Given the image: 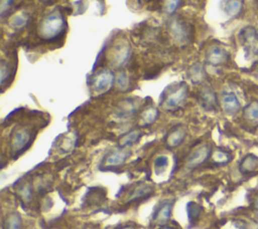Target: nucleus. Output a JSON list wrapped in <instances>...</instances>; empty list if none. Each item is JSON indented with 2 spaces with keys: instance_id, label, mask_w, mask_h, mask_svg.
<instances>
[{
  "instance_id": "21",
  "label": "nucleus",
  "mask_w": 258,
  "mask_h": 229,
  "mask_svg": "<svg viewBox=\"0 0 258 229\" xmlns=\"http://www.w3.org/2000/svg\"><path fill=\"white\" fill-rule=\"evenodd\" d=\"M244 117L252 123H258V101H252L245 107Z\"/></svg>"
},
{
  "instance_id": "5",
  "label": "nucleus",
  "mask_w": 258,
  "mask_h": 229,
  "mask_svg": "<svg viewBox=\"0 0 258 229\" xmlns=\"http://www.w3.org/2000/svg\"><path fill=\"white\" fill-rule=\"evenodd\" d=\"M114 81L115 76L113 72L109 69H102L93 77L91 86L96 93H104L112 87Z\"/></svg>"
},
{
  "instance_id": "10",
  "label": "nucleus",
  "mask_w": 258,
  "mask_h": 229,
  "mask_svg": "<svg viewBox=\"0 0 258 229\" xmlns=\"http://www.w3.org/2000/svg\"><path fill=\"white\" fill-rule=\"evenodd\" d=\"M221 105L225 112L228 114H235L240 110V102L235 93L226 91L221 96Z\"/></svg>"
},
{
  "instance_id": "16",
  "label": "nucleus",
  "mask_w": 258,
  "mask_h": 229,
  "mask_svg": "<svg viewBox=\"0 0 258 229\" xmlns=\"http://www.w3.org/2000/svg\"><path fill=\"white\" fill-rule=\"evenodd\" d=\"M243 8L244 0H228L224 7L226 14L231 18L238 17L242 13Z\"/></svg>"
},
{
  "instance_id": "27",
  "label": "nucleus",
  "mask_w": 258,
  "mask_h": 229,
  "mask_svg": "<svg viewBox=\"0 0 258 229\" xmlns=\"http://www.w3.org/2000/svg\"><path fill=\"white\" fill-rule=\"evenodd\" d=\"M18 194L20 196V198L24 201V202H29L32 199V189H31V185L29 183H25L23 184L19 190H18Z\"/></svg>"
},
{
  "instance_id": "29",
  "label": "nucleus",
  "mask_w": 258,
  "mask_h": 229,
  "mask_svg": "<svg viewBox=\"0 0 258 229\" xmlns=\"http://www.w3.org/2000/svg\"><path fill=\"white\" fill-rule=\"evenodd\" d=\"M168 165V158L164 155L158 156L154 161V169L157 173L163 172Z\"/></svg>"
},
{
  "instance_id": "12",
  "label": "nucleus",
  "mask_w": 258,
  "mask_h": 229,
  "mask_svg": "<svg viewBox=\"0 0 258 229\" xmlns=\"http://www.w3.org/2000/svg\"><path fill=\"white\" fill-rule=\"evenodd\" d=\"M172 211V202L171 201H163L157 209L153 213V221L157 224L166 223L171 216Z\"/></svg>"
},
{
  "instance_id": "23",
  "label": "nucleus",
  "mask_w": 258,
  "mask_h": 229,
  "mask_svg": "<svg viewBox=\"0 0 258 229\" xmlns=\"http://www.w3.org/2000/svg\"><path fill=\"white\" fill-rule=\"evenodd\" d=\"M189 77L194 82H201L203 81L204 77H205V71L203 69V67L199 64H196L194 66H191V68L188 71Z\"/></svg>"
},
{
  "instance_id": "19",
  "label": "nucleus",
  "mask_w": 258,
  "mask_h": 229,
  "mask_svg": "<svg viewBox=\"0 0 258 229\" xmlns=\"http://www.w3.org/2000/svg\"><path fill=\"white\" fill-rule=\"evenodd\" d=\"M22 221L18 213H10L4 221V229H21Z\"/></svg>"
},
{
  "instance_id": "31",
  "label": "nucleus",
  "mask_w": 258,
  "mask_h": 229,
  "mask_svg": "<svg viewBox=\"0 0 258 229\" xmlns=\"http://www.w3.org/2000/svg\"><path fill=\"white\" fill-rule=\"evenodd\" d=\"M160 229H173L171 227H163V228H160Z\"/></svg>"
},
{
  "instance_id": "6",
  "label": "nucleus",
  "mask_w": 258,
  "mask_h": 229,
  "mask_svg": "<svg viewBox=\"0 0 258 229\" xmlns=\"http://www.w3.org/2000/svg\"><path fill=\"white\" fill-rule=\"evenodd\" d=\"M243 46L252 55H258V33L252 26L245 27L240 33Z\"/></svg>"
},
{
  "instance_id": "33",
  "label": "nucleus",
  "mask_w": 258,
  "mask_h": 229,
  "mask_svg": "<svg viewBox=\"0 0 258 229\" xmlns=\"http://www.w3.org/2000/svg\"><path fill=\"white\" fill-rule=\"evenodd\" d=\"M256 207H258V199H257V201H256Z\"/></svg>"
},
{
  "instance_id": "8",
  "label": "nucleus",
  "mask_w": 258,
  "mask_h": 229,
  "mask_svg": "<svg viewBox=\"0 0 258 229\" xmlns=\"http://www.w3.org/2000/svg\"><path fill=\"white\" fill-rule=\"evenodd\" d=\"M130 58V46L125 42L117 43L111 51L110 61L115 67H122Z\"/></svg>"
},
{
  "instance_id": "28",
  "label": "nucleus",
  "mask_w": 258,
  "mask_h": 229,
  "mask_svg": "<svg viewBox=\"0 0 258 229\" xmlns=\"http://www.w3.org/2000/svg\"><path fill=\"white\" fill-rule=\"evenodd\" d=\"M182 0H165L164 1V5H163V9H164V12L166 14H173L177 8L179 7L180 3H181Z\"/></svg>"
},
{
  "instance_id": "22",
  "label": "nucleus",
  "mask_w": 258,
  "mask_h": 229,
  "mask_svg": "<svg viewBox=\"0 0 258 229\" xmlns=\"http://www.w3.org/2000/svg\"><path fill=\"white\" fill-rule=\"evenodd\" d=\"M115 84L119 90L121 91L127 90L130 85V80L128 75L125 72L118 73V75L115 77Z\"/></svg>"
},
{
  "instance_id": "3",
  "label": "nucleus",
  "mask_w": 258,
  "mask_h": 229,
  "mask_svg": "<svg viewBox=\"0 0 258 229\" xmlns=\"http://www.w3.org/2000/svg\"><path fill=\"white\" fill-rule=\"evenodd\" d=\"M187 95V87L184 84H178L168 88V92H165L162 97V105L167 109H173L178 107L185 100Z\"/></svg>"
},
{
  "instance_id": "1",
  "label": "nucleus",
  "mask_w": 258,
  "mask_h": 229,
  "mask_svg": "<svg viewBox=\"0 0 258 229\" xmlns=\"http://www.w3.org/2000/svg\"><path fill=\"white\" fill-rule=\"evenodd\" d=\"M66 28V19L58 10L44 16L38 25V35L43 40H53L58 38Z\"/></svg>"
},
{
  "instance_id": "24",
  "label": "nucleus",
  "mask_w": 258,
  "mask_h": 229,
  "mask_svg": "<svg viewBox=\"0 0 258 229\" xmlns=\"http://www.w3.org/2000/svg\"><path fill=\"white\" fill-rule=\"evenodd\" d=\"M201 207L195 202H188L186 205V212L190 222L196 221L201 214Z\"/></svg>"
},
{
  "instance_id": "15",
  "label": "nucleus",
  "mask_w": 258,
  "mask_h": 229,
  "mask_svg": "<svg viewBox=\"0 0 258 229\" xmlns=\"http://www.w3.org/2000/svg\"><path fill=\"white\" fill-rule=\"evenodd\" d=\"M152 191H153V187L152 186H150L148 184L140 183L128 195L129 201H135V200L147 197V196H149L152 193Z\"/></svg>"
},
{
  "instance_id": "34",
  "label": "nucleus",
  "mask_w": 258,
  "mask_h": 229,
  "mask_svg": "<svg viewBox=\"0 0 258 229\" xmlns=\"http://www.w3.org/2000/svg\"><path fill=\"white\" fill-rule=\"evenodd\" d=\"M41 1H43V2H47V1H50V0H41Z\"/></svg>"
},
{
  "instance_id": "26",
  "label": "nucleus",
  "mask_w": 258,
  "mask_h": 229,
  "mask_svg": "<svg viewBox=\"0 0 258 229\" xmlns=\"http://www.w3.org/2000/svg\"><path fill=\"white\" fill-rule=\"evenodd\" d=\"M212 158L216 164H227L231 160L230 155L222 150H216L212 155Z\"/></svg>"
},
{
  "instance_id": "2",
  "label": "nucleus",
  "mask_w": 258,
  "mask_h": 229,
  "mask_svg": "<svg viewBox=\"0 0 258 229\" xmlns=\"http://www.w3.org/2000/svg\"><path fill=\"white\" fill-rule=\"evenodd\" d=\"M168 30L171 38L178 45L186 44L191 39V28L181 18L172 17L168 21Z\"/></svg>"
},
{
  "instance_id": "11",
  "label": "nucleus",
  "mask_w": 258,
  "mask_h": 229,
  "mask_svg": "<svg viewBox=\"0 0 258 229\" xmlns=\"http://www.w3.org/2000/svg\"><path fill=\"white\" fill-rule=\"evenodd\" d=\"M128 157V153L125 150H115L110 152L104 159L103 166L105 168H115L123 165Z\"/></svg>"
},
{
  "instance_id": "20",
  "label": "nucleus",
  "mask_w": 258,
  "mask_h": 229,
  "mask_svg": "<svg viewBox=\"0 0 258 229\" xmlns=\"http://www.w3.org/2000/svg\"><path fill=\"white\" fill-rule=\"evenodd\" d=\"M258 166V159L254 156H247L240 164V170L243 173H249L254 171Z\"/></svg>"
},
{
  "instance_id": "30",
  "label": "nucleus",
  "mask_w": 258,
  "mask_h": 229,
  "mask_svg": "<svg viewBox=\"0 0 258 229\" xmlns=\"http://www.w3.org/2000/svg\"><path fill=\"white\" fill-rule=\"evenodd\" d=\"M14 0H1V5H0V10H1V15L5 16V14L8 12V10L11 8Z\"/></svg>"
},
{
  "instance_id": "18",
  "label": "nucleus",
  "mask_w": 258,
  "mask_h": 229,
  "mask_svg": "<svg viewBox=\"0 0 258 229\" xmlns=\"http://www.w3.org/2000/svg\"><path fill=\"white\" fill-rule=\"evenodd\" d=\"M141 138V132L139 130H133L124 134L118 141L121 148H126L134 145Z\"/></svg>"
},
{
  "instance_id": "9",
  "label": "nucleus",
  "mask_w": 258,
  "mask_h": 229,
  "mask_svg": "<svg viewBox=\"0 0 258 229\" xmlns=\"http://www.w3.org/2000/svg\"><path fill=\"white\" fill-rule=\"evenodd\" d=\"M211 148L208 145H202L196 148L186 159V166L188 168H196L202 165L210 157Z\"/></svg>"
},
{
  "instance_id": "17",
  "label": "nucleus",
  "mask_w": 258,
  "mask_h": 229,
  "mask_svg": "<svg viewBox=\"0 0 258 229\" xmlns=\"http://www.w3.org/2000/svg\"><path fill=\"white\" fill-rule=\"evenodd\" d=\"M158 118V110L156 107L148 106L140 114L139 125L142 127L152 125Z\"/></svg>"
},
{
  "instance_id": "13",
  "label": "nucleus",
  "mask_w": 258,
  "mask_h": 229,
  "mask_svg": "<svg viewBox=\"0 0 258 229\" xmlns=\"http://www.w3.org/2000/svg\"><path fill=\"white\" fill-rule=\"evenodd\" d=\"M200 99L202 105L207 109H213L217 105V96L215 91L210 86H204L200 92Z\"/></svg>"
},
{
  "instance_id": "32",
  "label": "nucleus",
  "mask_w": 258,
  "mask_h": 229,
  "mask_svg": "<svg viewBox=\"0 0 258 229\" xmlns=\"http://www.w3.org/2000/svg\"><path fill=\"white\" fill-rule=\"evenodd\" d=\"M122 229H133V228H131V227H125V228H122Z\"/></svg>"
},
{
  "instance_id": "25",
  "label": "nucleus",
  "mask_w": 258,
  "mask_h": 229,
  "mask_svg": "<svg viewBox=\"0 0 258 229\" xmlns=\"http://www.w3.org/2000/svg\"><path fill=\"white\" fill-rule=\"evenodd\" d=\"M28 22V16L25 15V14H18V15H15L11 18L10 20V25L13 27V28H22L24 27Z\"/></svg>"
},
{
  "instance_id": "14",
  "label": "nucleus",
  "mask_w": 258,
  "mask_h": 229,
  "mask_svg": "<svg viewBox=\"0 0 258 229\" xmlns=\"http://www.w3.org/2000/svg\"><path fill=\"white\" fill-rule=\"evenodd\" d=\"M185 135H186V133L183 128L175 127L166 136V139H165L166 146L169 148H175V147L179 146L183 142Z\"/></svg>"
},
{
  "instance_id": "4",
  "label": "nucleus",
  "mask_w": 258,
  "mask_h": 229,
  "mask_svg": "<svg viewBox=\"0 0 258 229\" xmlns=\"http://www.w3.org/2000/svg\"><path fill=\"white\" fill-rule=\"evenodd\" d=\"M31 143V132L23 127L17 128L10 138V149L14 155L22 153Z\"/></svg>"
},
{
  "instance_id": "7",
  "label": "nucleus",
  "mask_w": 258,
  "mask_h": 229,
  "mask_svg": "<svg viewBox=\"0 0 258 229\" xmlns=\"http://www.w3.org/2000/svg\"><path fill=\"white\" fill-rule=\"evenodd\" d=\"M230 54L227 49L220 45H213L206 52V61L211 65H222L229 61Z\"/></svg>"
}]
</instances>
